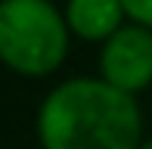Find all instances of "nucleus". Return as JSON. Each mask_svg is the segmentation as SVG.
<instances>
[{"instance_id":"obj_3","label":"nucleus","mask_w":152,"mask_h":149,"mask_svg":"<svg viewBox=\"0 0 152 149\" xmlns=\"http://www.w3.org/2000/svg\"><path fill=\"white\" fill-rule=\"evenodd\" d=\"M99 78L127 93H140L152 84V28L127 22L102 40Z\"/></svg>"},{"instance_id":"obj_4","label":"nucleus","mask_w":152,"mask_h":149,"mask_svg":"<svg viewBox=\"0 0 152 149\" xmlns=\"http://www.w3.org/2000/svg\"><path fill=\"white\" fill-rule=\"evenodd\" d=\"M65 19L81 40H106L124 25L127 12L121 0H68Z\"/></svg>"},{"instance_id":"obj_6","label":"nucleus","mask_w":152,"mask_h":149,"mask_svg":"<svg viewBox=\"0 0 152 149\" xmlns=\"http://www.w3.org/2000/svg\"><path fill=\"white\" fill-rule=\"evenodd\" d=\"M140 149H152V140H146V143H140Z\"/></svg>"},{"instance_id":"obj_2","label":"nucleus","mask_w":152,"mask_h":149,"mask_svg":"<svg viewBox=\"0 0 152 149\" xmlns=\"http://www.w3.org/2000/svg\"><path fill=\"white\" fill-rule=\"evenodd\" d=\"M65 12L50 0H3L0 3V59L16 74L47 78L68 53Z\"/></svg>"},{"instance_id":"obj_1","label":"nucleus","mask_w":152,"mask_h":149,"mask_svg":"<svg viewBox=\"0 0 152 149\" xmlns=\"http://www.w3.org/2000/svg\"><path fill=\"white\" fill-rule=\"evenodd\" d=\"M37 140L44 149H140L143 112L106 78H72L44 96Z\"/></svg>"},{"instance_id":"obj_5","label":"nucleus","mask_w":152,"mask_h":149,"mask_svg":"<svg viewBox=\"0 0 152 149\" xmlns=\"http://www.w3.org/2000/svg\"><path fill=\"white\" fill-rule=\"evenodd\" d=\"M121 3H124V12H127L130 22L152 28V0H121Z\"/></svg>"}]
</instances>
